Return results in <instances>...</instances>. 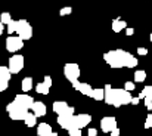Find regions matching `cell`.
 Returning <instances> with one entry per match:
<instances>
[{
	"label": "cell",
	"mask_w": 152,
	"mask_h": 136,
	"mask_svg": "<svg viewBox=\"0 0 152 136\" xmlns=\"http://www.w3.org/2000/svg\"><path fill=\"white\" fill-rule=\"evenodd\" d=\"M145 129H152V112L148 114V117L145 120Z\"/></svg>",
	"instance_id": "obj_28"
},
{
	"label": "cell",
	"mask_w": 152,
	"mask_h": 136,
	"mask_svg": "<svg viewBox=\"0 0 152 136\" xmlns=\"http://www.w3.org/2000/svg\"><path fill=\"white\" fill-rule=\"evenodd\" d=\"M145 107H146L149 111L152 110V99L151 98H145Z\"/></svg>",
	"instance_id": "obj_32"
},
{
	"label": "cell",
	"mask_w": 152,
	"mask_h": 136,
	"mask_svg": "<svg viewBox=\"0 0 152 136\" xmlns=\"http://www.w3.org/2000/svg\"><path fill=\"white\" fill-rule=\"evenodd\" d=\"M71 85H72V87H74L75 90H78L81 95L90 96V98H92V95H93V87H92L90 85H87V83H80V82H74V83H71Z\"/></svg>",
	"instance_id": "obj_12"
},
{
	"label": "cell",
	"mask_w": 152,
	"mask_h": 136,
	"mask_svg": "<svg viewBox=\"0 0 152 136\" xmlns=\"http://www.w3.org/2000/svg\"><path fill=\"white\" fill-rule=\"evenodd\" d=\"M24 56L22 55H12L9 58V62H7V70L10 74H18L19 71H22L24 68Z\"/></svg>",
	"instance_id": "obj_5"
},
{
	"label": "cell",
	"mask_w": 152,
	"mask_h": 136,
	"mask_svg": "<svg viewBox=\"0 0 152 136\" xmlns=\"http://www.w3.org/2000/svg\"><path fill=\"white\" fill-rule=\"evenodd\" d=\"M103 61L111 67V68H134L137 67V58H134L130 52H126L123 49H114L109 50L103 55Z\"/></svg>",
	"instance_id": "obj_1"
},
{
	"label": "cell",
	"mask_w": 152,
	"mask_h": 136,
	"mask_svg": "<svg viewBox=\"0 0 152 136\" xmlns=\"http://www.w3.org/2000/svg\"><path fill=\"white\" fill-rule=\"evenodd\" d=\"M24 121H25V124H27L28 127H34V126L37 124V117H36L33 112H28V114L25 115Z\"/></svg>",
	"instance_id": "obj_19"
},
{
	"label": "cell",
	"mask_w": 152,
	"mask_h": 136,
	"mask_svg": "<svg viewBox=\"0 0 152 136\" xmlns=\"http://www.w3.org/2000/svg\"><path fill=\"white\" fill-rule=\"evenodd\" d=\"M15 31H16V21L12 19V21L7 24V33H9V34H13Z\"/></svg>",
	"instance_id": "obj_25"
},
{
	"label": "cell",
	"mask_w": 152,
	"mask_h": 136,
	"mask_svg": "<svg viewBox=\"0 0 152 136\" xmlns=\"http://www.w3.org/2000/svg\"><path fill=\"white\" fill-rule=\"evenodd\" d=\"M68 135L69 136H81V130H80V129H71V130H68Z\"/></svg>",
	"instance_id": "obj_29"
},
{
	"label": "cell",
	"mask_w": 152,
	"mask_h": 136,
	"mask_svg": "<svg viewBox=\"0 0 152 136\" xmlns=\"http://www.w3.org/2000/svg\"><path fill=\"white\" fill-rule=\"evenodd\" d=\"M58 124L65 130L77 129L74 123V115H58Z\"/></svg>",
	"instance_id": "obj_10"
},
{
	"label": "cell",
	"mask_w": 152,
	"mask_h": 136,
	"mask_svg": "<svg viewBox=\"0 0 152 136\" xmlns=\"http://www.w3.org/2000/svg\"><path fill=\"white\" fill-rule=\"evenodd\" d=\"M130 104H132V105H137V104H139V98H137V96H136V98H132Z\"/></svg>",
	"instance_id": "obj_36"
},
{
	"label": "cell",
	"mask_w": 152,
	"mask_h": 136,
	"mask_svg": "<svg viewBox=\"0 0 152 136\" xmlns=\"http://www.w3.org/2000/svg\"><path fill=\"white\" fill-rule=\"evenodd\" d=\"M132 98L133 96L129 92H126L124 89H112L109 85H106L105 89H103V101L108 105H112L115 108H120L123 105L130 104Z\"/></svg>",
	"instance_id": "obj_2"
},
{
	"label": "cell",
	"mask_w": 152,
	"mask_h": 136,
	"mask_svg": "<svg viewBox=\"0 0 152 136\" xmlns=\"http://www.w3.org/2000/svg\"><path fill=\"white\" fill-rule=\"evenodd\" d=\"M10 21H12V16H10L9 12H3V13L0 15V24H3V25L6 24V25H7Z\"/></svg>",
	"instance_id": "obj_22"
},
{
	"label": "cell",
	"mask_w": 152,
	"mask_h": 136,
	"mask_svg": "<svg viewBox=\"0 0 152 136\" xmlns=\"http://www.w3.org/2000/svg\"><path fill=\"white\" fill-rule=\"evenodd\" d=\"M101 129L103 133H111L114 129H117V120L115 117H103L101 120Z\"/></svg>",
	"instance_id": "obj_9"
},
{
	"label": "cell",
	"mask_w": 152,
	"mask_h": 136,
	"mask_svg": "<svg viewBox=\"0 0 152 136\" xmlns=\"http://www.w3.org/2000/svg\"><path fill=\"white\" fill-rule=\"evenodd\" d=\"M92 98L95 101H103V89H93Z\"/></svg>",
	"instance_id": "obj_24"
},
{
	"label": "cell",
	"mask_w": 152,
	"mask_h": 136,
	"mask_svg": "<svg viewBox=\"0 0 152 136\" xmlns=\"http://www.w3.org/2000/svg\"><path fill=\"white\" fill-rule=\"evenodd\" d=\"M36 92L40 95H49V87H46L43 83H39V85H36Z\"/></svg>",
	"instance_id": "obj_23"
},
{
	"label": "cell",
	"mask_w": 152,
	"mask_h": 136,
	"mask_svg": "<svg viewBox=\"0 0 152 136\" xmlns=\"http://www.w3.org/2000/svg\"><path fill=\"white\" fill-rule=\"evenodd\" d=\"M10 73H9V70H7V67H3V65H0V82H3V83H9V80H10Z\"/></svg>",
	"instance_id": "obj_17"
},
{
	"label": "cell",
	"mask_w": 152,
	"mask_h": 136,
	"mask_svg": "<svg viewBox=\"0 0 152 136\" xmlns=\"http://www.w3.org/2000/svg\"><path fill=\"white\" fill-rule=\"evenodd\" d=\"M137 55H140V56L148 55V49L146 47H137Z\"/></svg>",
	"instance_id": "obj_31"
},
{
	"label": "cell",
	"mask_w": 152,
	"mask_h": 136,
	"mask_svg": "<svg viewBox=\"0 0 152 136\" xmlns=\"http://www.w3.org/2000/svg\"><path fill=\"white\" fill-rule=\"evenodd\" d=\"M6 111H7L9 117H10L12 120H15V121H18V120H24V118H25V115L28 114V111H27V110H24V108L18 107L13 101H12L10 104H7Z\"/></svg>",
	"instance_id": "obj_4"
},
{
	"label": "cell",
	"mask_w": 152,
	"mask_h": 136,
	"mask_svg": "<svg viewBox=\"0 0 152 136\" xmlns=\"http://www.w3.org/2000/svg\"><path fill=\"white\" fill-rule=\"evenodd\" d=\"M13 102H15L18 107H21V108H24V110L28 111V110L31 108V105L34 104V99H33L31 96H28L27 93H21V95H16V96H15Z\"/></svg>",
	"instance_id": "obj_8"
},
{
	"label": "cell",
	"mask_w": 152,
	"mask_h": 136,
	"mask_svg": "<svg viewBox=\"0 0 152 136\" xmlns=\"http://www.w3.org/2000/svg\"><path fill=\"white\" fill-rule=\"evenodd\" d=\"M18 37L24 42V40H30L33 37V27L28 24L27 19H19L16 21V31Z\"/></svg>",
	"instance_id": "obj_3"
},
{
	"label": "cell",
	"mask_w": 152,
	"mask_h": 136,
	"mask_svg": "<svg viewBox=\"0 0 152 136\" xmlns=\"http://www.w3.org/2000/svg\"><path fill=\"white\" fill-rule=\"evenodd\" d=\"M72 12V7L71 6H66V7H62L61 10H59V15L61 16H65V15H69Z\"/></svg>",
	"instance_id": "obj_27"
},
{
	"label": "cell",
	"mask_w": 152,
	"mask_h": 136,
	"mask_svg": "<svg viewBox=\"0 0 152 136\" xmlns=\"http://www.w3.org/2000/svg\"><path fill=\"white\" fill-rule=\"evenodd\" d=\"M134 89H136V85H134L133 82H126V85H124V90L130 93V92L134 90Z\"/></svg>",
	"instance_id": "obj_26"
},
{
	"label": "cell",
	"mask_w": 152,
	"mask_h": 136,
	"mask_svg": "<svg viewBox=\"0 0 152 136\" xmlns=\"http://www.w3.org/2000/svg\"><path fill=\"white\" fill-rule=\"evenodd\" d=\"M124 28H127L126 21H123V19H120V18H117V19L112 21V30H114V33H120V31L124 30Z\"/></svg>",
	"instance_id": "obj_16"
},
{
	"label": "cell",
	"mask_w": 152,
	"mask_h": 136,
	"mask_svg": "<svg viewBox=\"0 0 152 136\" xmlns=\"http://www.w3.org/2000/svg\"><path fill=\"white\" fill-rule=\"evenodd\" d=\"M7 86H9V83H3V82H0V92L6 90V89H7Z\"/></svg>",
	"instance_id": "obj_34"
},
{
	"label": "cell",
	"mask_w": 152,
	"mask_h": 136,
	"mask_svg": "<svg viewBox=\"0 0 152 136\" xmlns=\"http://www.w3.org/2000/svg\"><path fill=\"white\" fill-rule=\"evenodd\" d=\"M52 127L50 124H48V123H40L39 126H37V135L39 136H48V135H52Z\"/></svg>",
	"instance_id": "obj_15"
},
{
	"label": "cell",
	"mask_w": 152,
	"mask_h": 136,
	"mask_svg": "<svg viewBox=\"0 0 152 136\" xmlns=\"http://www.w3.org/2000/svg\"><path fill=\"white\" fill-rule=\"evenodd\" d=\"M24 47V42L18 37V36H9L6 39V49L10 53H15L18 50H21Z\"/></svg>",
	"instance_id": "obj_7"
},
{
	"label": "cell",
	"mask_w": 152,
	"mask_h": 136,
	"mask_svg": "<svg viewBox=\"0 0 152 136\" xmlns=\"http://www.w3.org/2000/svg\"><path fill=\"white\" fill-rule=\"evenodd\" d=\"M137 98H139V101H140V99H145V98H151L152 99V86H145V87L140 90Z\"/></svg>",
	"instance_id": "obj_20"
},
{
	"label": "cell",
	"mask_w": 152,
	"mask_h": 136,
	"mask_svg": "<svg viewBox=\"0 0 152 136\" xmlns=\"http://www.w3.org/2000/svg\"><path fill=\"white\" fill-rule=\"evenodd\" d=\"M30 110L33 111V114H34L36 117H43V115H46V111H48L46 105H45L43 102H39V101H34V104L31 105Z\"/></svg>",
	"instance_id": "obj_13"
},
{
	"label": "cell",
	"mask_w": 152,
	"mask_h": 136,
	"mask_svg": "<svg viewBox=\"0 0 152 136\" xmlns=\"http://www.w3.org/2000/svg\"><path fill=\"white\" fill-rule=\"evenodd\" d=\"M87 135L89 136H98V130H96V129H89Z\"/></svg>",
	"instance_id": "obj_33"
},
{
	"label": "cell",
	"mask_w": 152,
	"mask_h": 136,
	"mask_svg": "<svg viewBox=\"0 0 152 136\" xmlns=\"http://www.w3.org/2000/svg\"><path fill=\"white\" fill-rule=\"evenodd\" d=\"M90 121H92V117L89 115V114H74V123H75V127L77 129H83V127H86L87 124H90Z\"/></svg>",
	"instance_id": "obj_11"
},
{
	"label": "cell",
	"mask_w": 152,
	"mask_h": 136,
	"mask_svg": "<svg viewBox=\"0 0 152 136\" xmlns=\"http://www.w3.org/2000/svg\"><path fill=\"white\" fill-rule=\"evenodd\" d=\"M3 31H4V25H3V24H0V36L3 34Z\"/></svg>",
	"instance_id": "obj_38"
},
{
	"label": "cell",
	"mask_w": 152,
	"mask_h": 136,
	"mask_svg": "<svg viewBox=\"0 0 152 136\" xmlns=\"http://www.w3.org/2000/svg\"><path fill=\"white\" fill-rule=\"evenodd\" d=\"M43 85H45L46 87H49V89H50V86H52V77H50V76H46V77H45Z\"/></svg>",
	"instance_id": "obj_30"
},
{
	"label": "cell",
	"mask_w": 152,
	"mask_h": 136,
	"mask_svg": "<svg viewBox=\"0 0 152 136\" xmlns=\"http://www.w3.org/2000/svg\"><path fill=\"white\" fill-rule=\"evenodd\" d=\"M111 136H120V129H118V127L114 129V130L111 132Z\"/></svg>",
	"instance_id": "obj_37"
},
{
	"label": "cell",
	"mask_w": 152,
	"mask_h": 136,
	"mask_svg": "<svg viewBox=\"0 0 152 136\" xmlns=\"http://www.w3.org/2000/svg\"><path fill=\"white\" fill-rule=\"evenodd\" d=\"M64 76L66 77V80L69 83H74V82H78V77H80V67L74 62H69V64H65L64 65Z\"/></svg>",
	"instance_id": "obj_6"
},
{
	"label": "cell",
	"mask_w": 152,
	"mask_h": 136,
	"mask_svg": "<svg viewBox=\"0 0 152 136\" xmlns=\"http://www.w3.org/2000/svg\"><path fill=\"white\" fill-rule=\"evenodd\" d=\"M33 79L31 77H25L24 80H22V83H21V87H22V90H24V93H27V92H30L31 89H33Z\"/></svg>",
	"instance_id": "obj_18"
},
{
	"label": "cell",
	"mask_w": 152,
	"mask_h": 136,
	"mask_svg": "<svg viewBox=\"0 0 152 136\" xmlns=\"http://www.w3.org/2000/svg\"><path fill=\"white\" fill-rule=\"evenodd\" d=\"M68 104L65 102V101H56L55 104H53V111L58 114V115H62L66 110H68Z\"/></svg>",
	"instance_id": "obj_14"
},
{
	"label": "cell",
	"mask_w": 152,
	"mask_h": 136,
	"mask_svg": "<svg viewBox=\"0 0 152 136\" xmlns=\"http://www.w3.org/2000/svg\"><path fill=\"white\" fill-rule=\"evenodd\" d=\"M149 40H151V42H152V33H151V36H149Z\"/></svg>",
	"instance_id": "obj_40"
},
{
	"label": "cell",
	"mask_w": 152,
	"mask_h": 136,
	"mask_svg": "<svg viewBox=\"0 0 152 136\" xmlns=\"http://www.w3.org/2000/svg\"><path fill=\"white\" fill-rule=\"evenodd\" d=\"M126 34L127 36H133L134 34V30L133 28H126Z\"/></svg>",
	"instance_id": "obj_35"
},
{
	"label": "cell",
	"mask_w": 152,
	"mask_h": 136,
	"mask_svg": "<svg viewBox=\"0 0 152 136\" xmlns=\"http://www.w3.org/2000/svg\"><path fill=\"white\" fill-rule=\"evenodd\" d=\"M146 80V73L143 70H137L134 73V82L133 83H143Z\"/></svg>",
	"instance_id": "obj_21"
},
{
	"label": "cell",
	"mask_w": 152,
	"mask_h": 136,
	"mask_svg": "<svg viewBox=\"0 0 152 136\" xmlns=\"http://www.w3.org/2000/svg\"><path fill=\"white\" fill-rule=\"evenodd\" d=\"M48 136H58V133L56 132H52V135H48Z\"/></svg>",
	"instance_id": "obj_39"
}]
</instances>
